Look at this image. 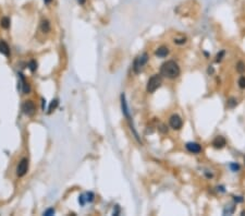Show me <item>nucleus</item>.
<instances>
[{
	"label": "nucleus",
	"instance_id": "f3484780",
	"mask_svg": "<svg viewBox=\"0 0 245 216\" xmlns=\"http://www.w3.org/2000/svg\"><path fill=\"white\" fill-rule=\"evenodd\" d=\"M239 86L241 89H245V77H241L239 79Z\"/></svg>",
	"mask_w": 245,
	"mask_h": 216
},
{
	"label": "nucleus",
	"instance_id": "c85d7f7f",
	"mask_svg": "<svg viewBox=\"0 0 245 216\" xmlns=\"http://www.w3.org/2000/svg\"><path fill=\"white\" fill-rule=\"evenodd\" d=\"M244 162H245V158H244Z\"/></svg>",
	"mask_w": 245,
	"mask_h": 216
},
{
	"label": "nucleus",
	"instance_id": "9b49d317",
	"mask_svg": "<svg viewBox=\"0 0 245 216\" xmlns=\"http://www.w3.org/2000/svg\"><path fill=\"white\" fill-rule=\"evenodd\" d=\"M40 30H42V33H48V32H50L51 27H50V23L47 20H42V22H40Z\"/></svg>",
	"mask_w": 245,
	"mask_h": 216
},
{
	"label": "nucleus",
	"instance_id": "412c9836",
	"mask_svg": "<svg viewBox=\"0 0 245 216\" xmlns=\"http://www.w3.org/2000/svg\"><path fill=\"white\" fill-rule=\"evenodd\" d=\"M54 214H55V210H54V208H49V210H47L46 212L44 213V215H47V216L54 215Z\"/></svg>",
	"mask_w": 245,
	"mask_h": 216
},
{
	"label": "nucleus",
	"instance_id": "4be33fe9",
	"mask_svg": "<svg viewBox=\"0 0 245 216\" xmlns=\"http://www.w3.org/2000/svg\"><path fill=\"white\" fill-rule=\"evenodd\" d=\"M230 167H231V169L233 170V171H237V170L240 169V166H239L237 164H231V165H230Z\"/></svg>",
	"mask_w": 245,
	"mask_h": 216
},
{
	"label": "nucleus",
	"instance_id": "bb28decb",
	"mask_svg": "<svg viewBox=\"0 0 245 216\" xmlns=\"http://www.w3.org/2000/svg\"><path fill=\"white\" fill-rule=\"evenodd\" d=\"M44 1H45L46 4H49V2H50V1H51V0H44Z\"/></svg>",
	"mask_w": 245,
	"mask_h": 216
},
{
	"label": "nucleus",
	"instance_id": "a878e982",
	"mask_svg": "<svg viewBox=\"0 0 245 216\" xmlns=\"http://www.w3.org/2000/svg\"><path fill=\"white\" fill-rule=\"evenodd\" d=\"M77 2L80 4H84L85 2H86V0H77Z\"/></svg>",
	"mask_w": 245,
	"mask_h": 216
},
{
	"label": "nucleus",
	"instance_id": "cd10ccee",
	"mask_svg": "<svg viewBox=\"0 0 245 216\" xmlns=\"http://www.w3.org/2000/svg\"><path fill=\"white\" fill-rule=\"evenodd\" d=\"M241 215H245V211H243V212L241 213Z\"/></svg>",
	"mask_w": 245,
	"mask_h": 216
},
{
	"label": "nucleus",
	"instance_id": "393cba45",
	"mask_svg": "<svg viewBox=\"0 0 245 216\" xmlns=\"http://www.w3.org/2000/svg\"><path fill=\"white\" fill-rule=\"evenodd\" d=\"M234 201H235V202H243V198L242 197H234Z\"/></svg>",
	"mask_w": 245,
	"mask_h": 216
},
{
	"label": "nucleus",
	"instance_id": "4468645a",
	"mask_svg": "<svg viewBox=\"0 0 245 216\" xmlns=\"http://www.w3.org/2000/svg\"><path fill=\"white\" fill-rule=\"evenodd\" d=\"M237 71L239 73L243 74L245 72V63L243 61H239L237 65Z\"/></svg>",
	"mask_w": 245,
	"mask_h": 216
},
{
	"label": "nucleus",
	"instance_id": "f03ea898",
	"mask_svg": "<svg viewBox=\"0 0 245 216\" xmlns=\"http://www.w3.org/2000/svg\"><path fill=\"white\" fill-rule=\"evenodd\" d=\"M161 83H162V80H161L160 75L159 74H154L153 77L148 80V82H147V86H146L147 92L154 93L156 90L160 87Z\"/></svg>",
	"mask_w": 245,
	"mask_h": 216
},
{
	"label": "nucleus",
	"instance_id": "20e7f679",
	"mask_svg": "<svg viewBox=\"0 0 245 216\" xmlns=\"http://www.w3.org/2000/svg\"><path fill=\"white\" fill-rule=\"evenodd\" d=\"M22 110L27 116H33L36 112V105L33 100H25L22 104Z\"/></svg>",
	"mask_w": 245,
	"mask_h": 216
},
{
	"label": "nucleus",
	"instance_id": "dca6fc26",
	"mask_svg": "<svg viewBox=\"0 0 245 216\" xmlns=\"http://www.w3.org/2000/svg\"><path fill=\"white\" fill-rule=\"evenodd\" d=\"M28 68H30V70H31L32 72L36 71V69H37V62L35 61V60H31L30 63H28Z\"/></svg>",
	"mask_w": 245,
	"mask_h": 216
},
{
	"label": "nucleus",
	"instance_id": "f257e3e1",
	"mask_svg": "<svg viewBox=\"0 0 245 216\" xmlns=\"http://www.w3.org/2000/svg\"><path fill=\"white\" fill-rule=\"evenodd\" d=\"M181 70L179 65L173 60H168L165 63H162L160 67V74L164 75L167 79H176V77L180 75Z\"/></svg>",
	"mask_w": 245,
	"mask_h": 216
},
{
	"label": "nucleus",
	"instance_id": "39448f33",
	"mask_svg": "<svg viewBox=\"0 0 245 216\" xmlns=\"http://www.w3.org/2000/svg\"><path fill=\"white\" fill-rule=\"evenodd\" d=\"M28 170V159L27 158H22L20 161L19 165L16 167V175L19 177H23L25 176Z\"/></svg>",
	"mask_w": 245,
	"mask_h": 216
},
{
	"label": "nucleus",
	"instance_id": "a211bd4d",
	"mask_svg": "<svg viewBox=\"0 0 245 216\" xmlns=\"http://www.w3.org/2000/svg\"><path fill=\"white\" fill-rule=\"evenodd\" d=\"M235 105H237V100L234 99V98H230V99L228 100V106H229L230 108H233Z\"/></svg>",
	"mask_w": 245,
	"mask_h": 216
},
{
	"label": "nucleus",
	"instance_id": "ddd939ff",
	"mask_svg": "<svg viewBox=\"0 0 245 216\" xmlns=\"http://www.w3.org/2000/svg\"><path fill=\"white\" fill-rule=\"evenodd\" d=\"M0 25H1V27H4V28H6V30H8L9 27H10V19L7 18V16L2 18V19L0 20Z\"/></svg>",
	"mask_w": 245,
	"mask_h": 216
},
{
	"label": "nucleus",
	"instance_id": "6ab92c4d",
	"mask_svg": "<svg viewBox=\"0 0 245 216\" xmlns=\"http://www.w3.org/2000/svg\"><path fill=\"white\" fill-rule=\"evenodd\" d=\"M224 56V51H220L218 55H217V57H216V61L217 62H220L222 60V57Z\"/></svg>",
	"mask_w": 245,
	"mask_h": 216
},
{
	"label": "nucleus",
	"instance_id": "7ed1b4c3",
	"mask_svg": "<svg viewBox=\"0 0 245 216\" xmlns=\"http://www.w3.org/2000/svg\"><path fill=\"white\" fill-rule=\"evenodd\" d=\"M147 61H148V55L146 54V53L141 55V56H138L137 58L134 60V65H133V69H134L135 72H136V73L139 72V71L142 70L143 67L147 63Z\"/></svg>",
	"mask_w": 245,
	"mask_h": 216
},
{
	"label": "nucleus",
	"instance_id": "6e6552de",
	"mask_svg": "<svg viewBox=\"0 0 245 216\" xmlns=\"http://www.w3.org/2000/svg\"><path fill=\"white\" fill-rule=\"evenodd\" d=\"M226 144H227L226 139L223 136H221V135H218L212 141V145H214L215 148H223V147L226 146Z\"/></svg>",
	"mask_w": 245,
	"mask_h": 216
},
{
	"label": "nucleus",
	"instance_id": "2eb2a0df",
	"mask_svg": "<svg viewBox=\"0 0 245 216\" xmlns=\"http://www.w3.org/2000/svg\"><path fill=\"white\" fill-rule=\"evenodd\" d=\"M57 106H58V99H54L49 105V108H48V114H51V112H54L55 109L57 108Z\"/></svg>",
	"mask_w": 245,
	"mask_h": 216
},
{
	"label": "nucleus",
	"instance_id": "1a4fd4ad",
	"mask_svg": "<svg viewBox=\"0 0 245 216\" xmlns=\"http://www.w3.org/2000/svg\"><path fill=\"white\" fill-rule=\"evenodd\" d=\"M155 55L157 56V57H159V58H165V57H167L169 55V49L168 47L166 46H161L159 47L157 50H156V53H155Z\"/></svg>",
	"mask_w": 245,
	"mask_h": 216
},
{
	"label": "nucleus",
	"instance_id": "5701e85b",
	"mask_svg": "<svg viewBox=\"0 0 245 216\" xmlns=\"http://www.w3.org/2000/svg\"><path fill=\"white\" fill-rule=\"evenodd\" d=\"M79 201H80V203L82 205L85 204V201H86V198H84V195H81L80 199H79Z\"/></svg>",
	"mask_w": 245,
	"mask_h": 216
},
{
	"label": "nucleus",
	"instance_id": "423d86ee",
	"mask_svg": "<svg viewBox=\"0 0 245 216\" xmlns=\"http://www.w3.org/2000/svg\"><path fill=\"white\" fill-rule=\"evenodd\" d=\"M169 124H170V127L174 129V130H180L182 126H183V121L181 119L180 116L178 115H172L169 119Z\"/></svg>",
	"mask_w": 245,
	"mask_h": 216
},
{
	"label": "nucleus",
	"instance_id": "0eeeda50",
	"mask_svg": "<svg viewBox=\"0 0 245 216\" xmlns=\"http://www.w3.org/2000/svg\"><path fill=\"white\" fill-rule=\"evenodd\" d=\"M185 147H186V150H188V152H191V153H193V154H198V153L202 152V146L199 145L198 143H196V142L186 143Z\"/></svg>",
	"mask_w": 245,
	"mask_h": 216
},
{
	"label": "nucleus",
	"instance_id": "f8f14e48",
	"mask_svg": "<svg viewBox=\"0 0 245 216\" xmlns=\"http://www.w3.org/2000/svg\"><path fill=\"white\" fill-rule=\"evenodd\" d=\"M20 75V79H21V81H22V83H23V93L24 94H27V93H30V91H31V87H30V84L26 82V80L24 79V77L22 75V74H19Z\"/></svg>",
	"mask_w": 245,
	"mask_h": 216
},
{
	"label": "nucleus",
	"instance_id": "b1692460",
	"mask_svg": "<svg viewBox=\"0 0 245 216\" xmlns=\"http://www.w3.org/2000/svg\"><path fill=\"white\" fill-rule=\"evenodd\" d=\"M185 42H186V41H185V38H182V39H174V43H176V44H184Z\"/></svg>",
	"mask_w": 245,
	"mask_h": 216
},
{
	"label": "nucleus",
	"instance_id": "9d476101",
	"mask_svg": "<svg viewBox=\"0 0 245 216\" xmlns=\"http://www.w3.org/2000/svg\"><path fill=\"white\" fill-rule=\"evenodd\" d=\"M0 54L4 55L7 57L10 55V48H9L8 44L4 41H0Z\"/></svg>",
	"mask_w": 245,
	"mask_h": 216
},
{
	"label": "nucleus",
	"instance_id": "aec40b11",
	"mask_svg": "<svg viewBox=\"0 0 245 216\" xmlns=\"http://www.w3.org/2000/svg\"><path fill=\"white\" fill-rule=\"evenodd\" d=\"M86 201H88V202H92L93 200H94V193L93 192H88L87 194H86Z\"/></svg>",
	"mask_w": 245,
	"mask_h": 216
}]
</instances>
